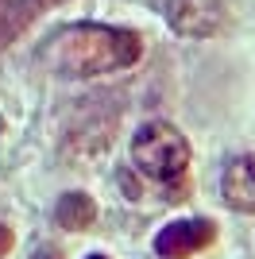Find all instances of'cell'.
<instances>
[{"label":"cell","instance_id":"6da1fadb","mask_svg":"<svg viewBox=\"0 0 255 259\" xmlns=\"http://www.w3.org/2000/svg\"><path fill=\"white\" fill-rule=\"evenodd\" d=\"M139 51L143 43L136 31L105 23H70L39 47V62L62 77H97L139 62Z\"/></svg>","mask_w":255,"mask_h":259},{"label":"cell","instance_id":"7a4b0ae2","mask_svg":"<svg viewBox=\"0 0 255 259\" xmlns=\"http://www.w3.org/2000/svg\"><path fill=\"white\" fill-rule=\"evenodd\" d=\"M132 159H136V166L143 174L159 178V182H174L190 166V143H186V136L174 124L151 120L132 140Z\"/></svg>","mask_w":255,"mask_h":259},{"label":"cell","instance_id":"3957f363","mask_svg":"<svg viewBox=\"0 0 255 259\" xmlns=\"http://www.w3.org/2000/svg\"><path fill=\"white\" fill-rule=\"evenodd\" d=\"M228 20L224 0H166V23L186 39H209Z\"/></svg>","mask_w":255,"mask_h":259},{"label":"cell","instance_id":"277c9868","mask_svg":"<svg viewBox=\"0 0 255 259\" xmlns=\"http://www.w3.org/2000/svg\"><path fill=\"white\" fill-rule=\"evenodd\" d=\"M212 236H217L212 221H174L155 236V251L162 259H190L193 251L209 248Z\"/></svg>","mask_w":255,"mask_h":259},{"label":"cell","instance_id":"5b68a950","mask_svg":"<svg viewBox=\"0 0 255 259\" xmlns=\"http://www.w3.org/2000/svg\"><path fill=\"white\" fill-rule=\"evenodd\" d=\"M221 194L236 213H255V155H240L228 162Z\"/></svg>","mask_w":255,"mask_h":259},{"label":"cell","instance_id":"8992f818","mask_svg":"<svg viewBox=\"0 0 255 259\" xmlns=\"http://www.w3.org/2000/svg\"><path fill=\"white\" fill-rule=\"evenodd\" d=\"M54 217H58V225H62V228L81 232V228L93 225L97 205H93V197H85V194H62V197H58V205H54Z\"/></svg>","mask_w":255,"mask_h":259},{"label":"cell","instance_id":"52a82bcc","mask_svg":"<svg viewBox=\"0 0 255 259\" xmlns=\"http://www.w3.org/2000/svg\"><path fill=\"white\" fill-rule=\"evenodd\" d=\"M8 248H12V228L0 225V255H8Z\"/></svg>","mask_w":255,"mask_h":259},{"label":"cell","instance_id":"ba28073f","mask_svg":"<svg viewBox=\"0 0 255 259\" xmlns=\"http://www.w3.org/2000/svg\"><path fill=\"white\" fill-rule=\"evenodd\" d=\"M35 259H62V255H58V248H39Z\"/></svg>","mask_w":255,"mask_h":259},{"label":"cell","instance_id":"9c48e42d","mask_svg":"<svg viewBox=\"0 0 255 259\" xmlns=\"http://www.w3.org/2000/svg\"><path fill=\"white\" fill-rule=\"evenodd\" d=\"M89 259H105V255H89Z\"/></svg>","mask_w":255,"mask_h":259}]
</instances>
